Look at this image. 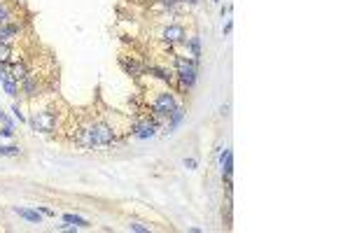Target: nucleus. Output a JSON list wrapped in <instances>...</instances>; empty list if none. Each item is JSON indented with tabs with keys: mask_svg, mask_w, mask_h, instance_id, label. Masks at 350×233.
Instances as JSON below:
<instances>
[{
	"mask_svg": "<svg viewBox=\"0 0 350 233\" xmlns=\"http://www.w3.org/2000/svg\"><path fill=\"white\" fill-rule=\"evenodd\" d=\"M182 119H185V108H180V105H175V110H173L171 115H168V126H166V128H175V126L180 124V121H182Z\"/></svg>",
	"mask_w": 350,
	"mask_h": 233,
	"instance_id": "nucleus-12",
	"label": "nucleus"
},
{
	"mask_svg": "<svg viewBox=\"0 0 350 233\" xmlns=\"http://www.w3.org/2000/svg\"><path fill=\"white\" fill-rule=\"evenodd\" d=\"M21 154V149L19 147H14V145H2L0 143V156H19Z\"/></svg>",
	"mask_w": 350,
	"mask_h": 233,
	"instance_id": "nucleus-18",
	"label": "nucleus"
},
{
	"mask_svg": "<svg viewBox=\"0 0 350 233\" xmlns=\"http://www.w3.org/2000/svg\"><path fill=\"white\" fill-rule=\"evenodd\" d=\"M63 222H68V224H75V226H89V222L87 219H82V217H77V215H63Z\"/></svg>",
	"mask_w": 350,
	"mask_h": 233,
	"instance_id": "nucleus-19",
	"label": "nucleus"
},
{
	"mask_svg": "<svg viewBox=\"0 0 350 233\" xmlns=\"http://www.w3.org/2000/svg\"><path fill=\"white\" fill-rule=\"evenodd\" d=\"M12 54H14L12 45H5V42H0V63H9Z\"/></svg>",
	"mask_w": 350,
	"mask_h": 233,
	"instance_id": "nucleus-16",
	"label": "nucleus"
},
{
	"mask_svg": "<svg viewBox=\"0 0 350 233\" xmlns=\"http://www.w3.org/2000/svg\"><path fill=\"white\" fill-rule=\"evenodd\" d=\"M119 63H122V68H124L128 75H133V77H138V75L143 72V68H140L138 63H135V61H128L126 56H122V58H119Z\"/></svg>",
	"mask_w": 350,
	"mask_h": 233,
	"instance_id": "nucleus-13",
	"label": "nucleus"
},
{
	"mask_svg": "<svg viewBox=\"0 0 350 233\" xmlns=\"http://www.w3.org/2000/svg\"><path fill=\"white\" fill-rule=\"evenodd\" d=\"M147 72L150 75H154V77H159L161 82H171L173 75L168 70H163V68H157V65H147Z\"/></svg>",
	"mask_w": 350,
	"mask_h": 233,
	"instance_id": "nucleus-15",
	"label": "nucleus"
},
{
	"mask_svg": "<svg viewBox=\"0 0 350 233\" xmlns=\"http://www.w3.org/2000/svg\"><path fill=\"white\" fill-rule=\"evenodd\" d=\"M12 12H9V7H7V2L5 0H0V24H9L12 21Z\"/></svg>",
	"mask_w": 350,
	"mask_h": 233,
	"instance_id": "nucleus-17",
	"label": "nucleus"
},
{
	"mask_svg": "<svg viewBox=\"0 0 350 233\" xmlns=\"http://www.w3.org/2000/svg\"><path fill=\"white\" fill-rule=\"evenodd\" d=\"M12 112H14V116H17L19 121H24V115H21V110H19V105H17V103L12 105Z\"/></svg>",
	"mask_w": 350,
	"mask_h": 233,
	"instance_id": "nucleus-21",
	"label": "nucleus"
},
{
	"mask_svg": "<svg viewBox=\"0 0 350 233\" xmlns=\"http://www.w3.org/2000/svg\"><path fill=\"white\" fill-rule=\"evenodd\" d=\"M178 105V100L173 96L171 91H159L157 96H154V103H152V110H159V112H166V115H171L173 110Z\"/></svg>",
	"mask_w": 350,
	"mask_h": 233,
	"instance_id": "nucleus-6",
	"label": "nucleus"
},
{
	"mask_svg": "<svg viewBox=\"0 0 350 233\" xmlns=\"http://www.w3.org/2000/svg\"><path fill=\"white\" fill-rule=\"evenodd\" d=\"M189 5H198V0H187Z\"/></svg>",
	"mask_w": 350,
	"mask_h": 233,
	"instance_id": "nucleus-25",
	"label": "nucleus"
},
{
	"mask_svg": "<svg viewBox=\"0 0 350 233\" xmlns=\"http://www.w3.org/2000/svg\"><path fill=\"white\" fill-rule=\"evenodd\" d=\"M185 168L194 171V168H196V161H194V159H185Z\"/></svg>",
	"mask_w": 350,
	"mask_h": 233,
	"instance_id": "nucleus-22",
	"label": "nucleus"
},
{
	"mask_svg": "<svg viewBox=\"0 0 350 233\" xmlns=\"http://www.w3.org/2000/svg\"><path fill=\"white\" fill-rule=\"evenodd\" d=\"M215 2H220V0H215Z\"/></svg>",
	"mask_w": 350,
	"mask_h": 233,
	"instance_id": "nucleus-26",
	"label": "nucleus"
},
{
	"mask_svg": "<svg viewBox=\"0 0 350 233\" xmlns=\"http://www.w3.org/2000/svg\"><path fill=\"white\" fill-rule=\"evenodd\" d=\"M14 212H17L19 217L28 219V222H33V224H40V222H42L40 212H35V210H26V207H14Z\"/></svg>",
	"mask_w": 350,
	"mask_h": 233,
	"instance_id": "nucleus-11",
	"label": "nucleus"
},
{
	"mask_svg": "<svg viewBox=\"0 0 350 233\" xmlns=\"http://www.w3.org/2000/svg\"><path fill=\"white\" fill-rule=\"evenodd\" d=\"M185 42H189V52H191V61H194V65H198V58H201V40H198V35L187 37Z\"/></svg>",
	"mask_w": 350,
	"mask_h": 233,
	"instance_id": "nucleus-10",
	"label": "nucleus"
},
{
	"mask_svg": "<svg viewBox=\"0 0 350 233\" xmlns=\"http://www.w3.org/2000/svg\"><path fill=\"white\" fill-rule=\"evenodd\" d=\"M157 128H159V126L150 119V115H145V116H140V119H135L133 121L131 133H133L138 140H147V138H152V135L157 133Z\"/></svg>",
	"mask_w": 350,
	"mask_h": 233,
	"instance_id": "nucleus-5",
	"label": "nucleus"
},
{
	"mask_svg": "<svg viewBox=\"0 0 350 233\" xmlns=\"http://www.w3.org/2000/svg\"><path fill=\"white\" fill-rule=\"evenodd\" d=\"M40 212H42V215H49V217H56V212L49 210V207H40Z\"/></svg>",
	"mask_w": 350,
	"mask_h": 233,
	"instance_id": "nucleus-23",
	"label": "nucleus"
},
{
	"mask_svg": "<svg viewBox=\"0 0 350 233\" xmlns=\"http://www.w3.org/2000/svg\"><path fill=\"white\" fill-rule=\"evenodd\" d=\"M2 87H5V93H7V96H12V98H17L19 96V84L14 80H12V77H2Z\"/></svg>",
	"mask_w": 350,
	"mask_h": 233,
	"instance_id": "nucleus-14",
	"label": "nucleus"
},
{
	"mask_svg": "<svg viewBox=\"0 0 350 233\" xmlns=\"http://www.w3.org/2000/svg\"><path fill=\"white\" fill-rule=\"evenodd\" d=\"M21 33V26H19L17 21H9V24H0V42H5V45H12L14 40L19 37Z\"/></svg>",
	"mask_w": 350,
	"mask_h": 233,
	"instance_id": "nucleus-8",
	"label": "nucleus"
},
{
	"mask_svg": "<svg viewBox=\"0 0 350 233\" xmlns=\"http://www.w3.org/2000/svg\"><path fill=\"white\" fill-rule=\"evenodd\" d=\"M231 28H233V24H231V21H226V24H224V35H229V33H231Z\"/></svg>",
	"mask_w": 350,
	"mask_h": 233,
	"instance_id": "nucleus-24",
	"label": "nucleus"
},
{
	"mask_svg": "<svg viewBox=\"0 0 350 233\" xmlns=\"http://www.w3.org/2000/svg\"><path fill=\"white\" fill-rule=\"evenodd\" d=\"M117 143V128L105 119L94 121V149H108Z\"/></svg>",
	"mask_w": 350,
	"mask_h": 233,
	"instance_id": "nucleus-2",
	"label": "nucleus"
},
{
	"mask_svg": "<svg viewBox=\"0 0 350 233\" xmlns=\"http://www.w3.org/2000/svg\"><path fill=\"white\" fill-rule=\"evenodd\" d=\"M31 126H33L35 131H40V133H54L56 128H59V119H56L54 110L40 108L31 116Z\"/></svg>",
	"mask_w": 350,
	"mask_h": 233,
	"instance_id": "nucleus-3",
	"label": "nucleus"
},
{
	"mask_svg": "<svg viewBox=\"0 0 350 233\" xmlns=\"http://www.w3.org/2000/svg\"><path fill=\"white\" fill-rule=\"evenodd\" d=\"M19 89H21V93L26 96V98H40L42 96V82H40V77H37V72H28L26 80L19 84Z\"/></svg>",
	"mask_w": 350,
	"mask_h": 233,
	"instance_id": "nucleus-4",
	"label": "nucleus"
},
{
	"mask_svg": "<svg viewBox=\"0 0 350 233\" xmlns=\"http://www.w3.org/2000/svg\"><path fill=\"white\" fill-rule=\"evenodd\" d=\"M161 37L166 45H180V42L187 40V30H185V26H180V24H171V26H166L161 30Z\"/></svg>",
	"mask_w": 350,
	"mask_h": 233,
	"instance_id": "nucleus-7",
	"label": "nucleus"
},
{
	"mask_svg": "<svg viewBox=\"0 0 350 233\" xmlns=\"http://www.w3.org/2000/svg\"><path fill=\"white\" fill-rule=\"evenodd\" d=\"M31 72V68H28L24 61H19V63H12V70H9V77L17 82V84H21V82L26 80V75Z\"/></svg>",
	"mask_w": 350,
	"mask_h": 233,
	"instance_id": "nucleus-9",
	"label": "nucleus"
},
{
	"mask_svg": "<svg viewBox=\"0 0 350 233\" xmlns=\"http://www.w3.org/2000/svg\"><path fill=\"white\" fill-rule=\"evenodd\" d=\"M173 65H175V72L180 77V89L182 91L191 89L194 82H196V65H194V61L187 58V56L173 54Z\"/></svg>",
	"mask_w": 350,
	"mask_h": 233,
	"instance_id": "nucleus-1",
	"label": "nucleus"
},
{
	"mask_svg": "<svg viewBox=\"0 0 350 233\" xmlns=\"http://www.w3.org/2000/svg\"><path fill=\"white\" fill-rule=\"evenodd\" d=\"M128 229H131V231H135V233H150V226H143L140 222H131V224H128Z\"/></svg>",
	"mask_w": 350,
	"mask_h": 233,
	"instance_id": "nucleus-20",
	"label": "nucleus"
}]
</instances>
